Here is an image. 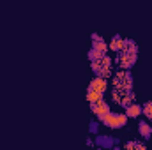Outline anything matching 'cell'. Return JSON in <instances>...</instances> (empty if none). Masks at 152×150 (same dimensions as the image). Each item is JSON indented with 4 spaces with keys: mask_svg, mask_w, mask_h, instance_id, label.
<instances>
[{
    "mask_svg": "<svg viewBox=\"0 0 152 150\" xmlns=\"http://www.w3.org/2000/svg\"><path fill=\"white\" fill-rule=\"evenodd\" d=\"M92 48H96L97 51H101V53H104L106 55V51H108V44L103 41V39H99V41H94V46Z\"/></svg>",
    "mask_w": 152,
    "mask_h": 150,
    "instance_id": "obj_10",
    "label": "cell"
},
{
    "mask_svg": "<svg viewBox=\"0 0 152 150\" xmlns=\"http://www.w3.org/2000/svg\"><path fill=\"white\" fill-rule=\"evenodd\" d=\"M99 64H101V67H112V58L108 55H103L99 58Z\"/></svg>",
    "mask_w": 152,
    "mask_h": 150,
    "instance_id": "obj_15",
    "label": "cell"
},
{
    "mask_svg": "<svg viewBox=\"0 0 152 150\" xmlns=\"http://www.w3.org/2000/svg\"><path fill=\"white\" fill-rule=\"evenodd\" d=\"M106 87H108V83H106V78H103V76H96L92 81H90V85H88V90H97V92H106Z\"/></svg>",
    "mask_w": 152,
    "mask_h": 150,
    "instance_id": "obj_4",
    "label": "cell"
},
{
    "mask_svg": "<svg viewBox=\"0 0 152 150\" xmlns=\"http://www.w3.org/2000/svg\"><path fill=\"white\" fill-rule=\"evenodd\" d=\"M99 99H103V92H97V90H88L87 88V101L92 104V103H97Z\"/></svg>",
    "mask_w": 152,
    "mask_h": 150,
    "instance_id": "obj_8",
    "label": "cell"
},
{
    "mask_svg": "<svg viewBox=\"0 0 152 150\" xmlns=\"http://www.w3.org/2000/svg\"><path fill=\"white\" fill-rule=\"evenodd\" d=\"M126 115H127V118H136V117H140V115H142V106L136 104V103H131L129 106H126Z\"/></svg>",
    "mask_w": 152,
    "mask_h": 150,
    "instance_id": "obj_7",
    "label": "cell"
},
{
    "mask_svg": "<svg viewBox=\"0 0 152 150\" xmlns=\"http://www.w3.org/2000/svg\"><path fill=\"white\" fill-rule=\"evenodd\" d=\"M122 94H124V92H120V90H117V88H115L113 92H112V99H113L115 103H118V104H120V101H122Z\"/></svg>",
    "mask_w": 152,
    "mask_h": 150,
    "instance_id": "obj_16",
    "label": "cell"
},
{
    "mask_svg": "<svg viewBox=\"0 0 152 150\" xmlns=\"http://www.w3.org/2000/svg\"><path fill=\"white\" fill-rule=\"evenodd\" d=\"M90 108H92V113L97 118H101L103 115H106V113L110 111V106H108V103H104V99H99L97 103H92Z\"/></svg>",
    "mask_w": 152,
    "mask_h": 150,
    "instance_id": "obj_3",
    "label": "cell"
},
{
    "mask_svg": "<svg viewBox=\"0 0 152 150\" xmlns=\"http://www.w3.org/2000/svg\"><path fill=\"white\" fill-rule=\"evenodd\" d=\"M136 57L138 55H129L126 51H120V53H117V62L122 69H131L136 62Z\"/></svg>",
    "mask_w": 152,
    "mask_h": 150,
    "instance_id": "obj_2",
    "label": "cell"
},
{
    "mask_svg": "<svg viewBox=\"0 0 152 150\" xmlns=\"http://www.w3.org/2000/svg\"><path fill=\"white\" fill-rule=\"evenodd\" d=\"M124 44H126V39H122L120 36H113V37H112V42L108 44V48H110L112 51L120 53V51L124 50Z\"/></svg>",
    "mask_w": 152,
    "mask_h": 150,
    "instance_id": "obj_5",
    "label": "cell"
},
{
    "mask_svg": "<svg viewBox=\"0 0 152 150\" xmlns=\"http://www.w3.org/2000/svg\"><path fill=\"white\" fill-rule=\"evenodd\" d=\"M97 145H101V147H112V140L110 138H104V136H97Z\"/></svg>",
    "mask_w": 152,
    "mask_h": 150,
    "instance_id": "obj_14",
    "label": "cell"
},
{
    "mask_svg": "<svg viewBox=\"0 0 152 150\" xmlns=\"http://www.w3.org/2000/svg\"><path fill=\"white\" fill-rule=\"evenodd\" d=\"M142 113L149 118V120H152V101H149V103H145L143 106H142Z\"/></svg>",
    "mask_w": 152,
    "mask_h": 150,
    "instance_id": "obj_11",
    "label": "cell"
},
{
    "mask_svg": "<svg viewBox=\"0 0 152 150\" xmlns=\"http://www.w3.org/2000/svg\"><path fill=\"white\" fill-rule=\"evenodd\" d=\"M103 55H104V53H101V51H97L96 48H92V50L88 51V58H90V60H99V58H101Z\"/></svg>",
    "mask_w": 152,
    "mask_h": 150,
    "instance_id": "obj_13",
    "label": "cell"
},
{
    "mask_svg": "<svg viewBox=\"0 0 152 150\" xmlns=\"http://www.w3.org/2000/svg\"><path fill=\"white\" fill-rule=\"evenodd\" d=\"M99 122L104 124V125L110 127V129H120V127H124V125L127 124V115H126V113L108 111L106 115H103V117L99 118Z\"/></svg>",
    "mask_w": 152,
    "mask_h": 150,
    "instance_id": "obj_1",
    "label": "cell"
},
{
    "mask_svg": "<svg viewBox=\"0 0 152 150\" xmlns=\"http://www.w3.org/2000/svg\"><path fill=\"white\" fill-rule=\"evenodd\" d=\"M138 133H140V138H142V140H149L151 134H152L151 124H147V120H145V122H140V124H138Z\"/></svg>",
    "mask_w": 152,
    "mask_h": 150,
    "instance_id": "obj_6",
    "label": "cell"
},
{
    "mask_svg": "<svg viewBox=\"0 0 152 150\" xmlns=\"http://www.w3.org/2000/svg\"><path fill=\"white\" fill-rule=\"evenodd\" d=\"M88 129H90V133H94V134H97V122H92Z\"/></svg>",
    "mask_w": 152,
    "mask_h": 150,
    "instance_id": "obj_18",
    "label": "cell"
},
{
    "mask_svg": "<svg viewBox=\"0 0 152 150\" xmlns=\"http://www.w3.org/2000/svg\"><path fill=\"white\" fill-rule=\"evenodd\" d=\"M92 62V71L96 73V74H99V71H101V64H99V60H90Z\"/></svg>",
    "mask_w": 152,
    "mask_h": 150,
    "instance_id": "obj_17",
    "label": "cell"
},
{
    "mask_svg": "<svg viewBox=\"0 0 152 150\" xmlns=\"http://www.w3.org/2000/svg\"><path fill=\"white\" fill-rule=\"evenodd\" d=\"M124 149L131 150V149H138V150H145V143H138V141H127L124 145Z\"/></svg>",
    "mask_w": 152,
    "mask_h": 150,
    "instance_id": "obj_12",
    "label": "cell"
},
{
    "mask_svg": "<svg viewBox=\"0 0 152 150\" xmlns=\"http://www.w3.org/2000/svg\"><path fill=\"white\" fill-rule=\"evenodd\" d=\"M122 51H126V53H129V55H138V46H136V42H133V41H126Z\"/></svg>",
    "mask_w": 152,
    "mask_h": 150,
    "instance_id": "obj_9",
    "label": "cell"
}]
</instances>
